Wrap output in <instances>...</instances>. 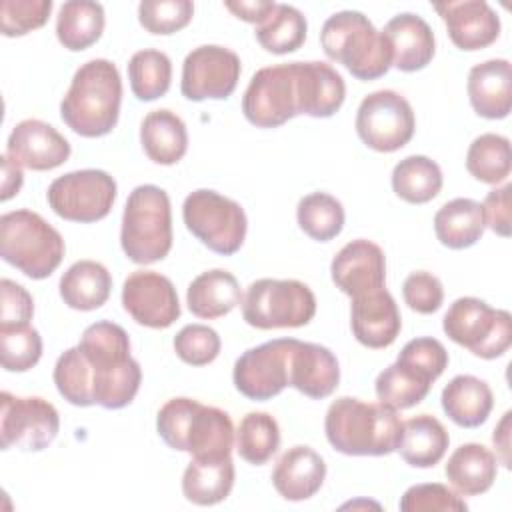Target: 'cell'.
<instances>
[{
  "label": "cell",
  "instance_id": "obj_12",
  "mask_svg": "<svg viewBox=\"0 0 512 512\" xmlns=\"http://www.w3.org/2000/svg\"><path fill=\"white\" fill-rule=\"evenodd\" d=\"M242 112L258 128H276L298 116L296 64L260 68L244 92Z\"/></svg>",
  "mask_w": 512,
  "mask_h": 512
},
{
  "label": "cell",
  "instance_id": "obj_18",
  "mask_svg": "<svg viewBox=\"0 0 512 512\" xmlns=\"http://www.w3.org/2000/svg\"><path fill=\"white\" fill-rule=\"evenodd\" d=\"M332 282L350 298L386 286V256L384 250L358 238L340 248L330 264Z\"/></svg>",
  "mask_w": 512,
  "mask_h": 512
},
{
  "label": "cell",
  "instance_id": "obj_26",
  "mask_svg": "<svg viewBox=\"0 0 512 512\" xmlns=\"http://www.w3.org/2000/svg\"><path fill=\"white\" fill-rule=\"evenodd\" d=\"M442 410L462 428H478L484 424L494 406L490 386L470 374L454 376L442 390Z\"/></svg>",
  "mask_w": 512,
  "mask_h": 512
},
{
  "label": "cell",
  "instance_id": "obj_32",
  "mask_svg": "<svg viewBox=\"0 0 512 512\" xmlns=\"http://www.w3.org/2000/svg\"><path fill=\"white\" fill-rule=\"evenodd\" d=\"M234 462L230 456L204 460L192 458L182 474V494L198 506H214L230 494L234 486Z\"/></svg>",
  "mask_w": 512,
  "mask_h": 512
},
{
  "label": "cell",
  "instance_id": "obj_39",
  "mask_svg": "<svg viewBox=\"0 0 512 512\" xmlns=\"http://www.w3.org/2000/svg\"><path fill=\"white\" fill-rule=\"evenodd\" d=\"M78 348L86 356L92 368H112L130 360V338L126 330L114 322L100 320L90 324Z\"/></svg>",
  "mask_w": 512,
  "mask_h": 512
},
{
  "label": "cell",
  "instance_id": "obj_25",
  "mask_svg": "<svg viewBox=\"0 0 512 512\" xmlns=\"http://www.w3.org/2000/svg\"><path fill=\"white\" fill-rule=\"evenodd\" d=\"M324 478L326 464L322 456L302 444L288 448L272 470V484L276 492L290 502L312 498L322 488Z\"/></svg>",
  "mask_w": 512,
  "mask_h": 512
},
{
  "label": "cell",
  "instance_id": "obj_17",
  "mask_svg": "<svg viewBox=\"0 0 512 512\" xmlns=\"http://www.w3.org/2000/svg\"><path fill=\"white\" fill-rule=\"evenodd\" d=\"M6 154L28 170L44 172L62 166L70 158V144L54 126L28 118L12 128Z\"/></svg>",
  "mask_w": 512,
  "mask_h": 512
},
{
  "label": "cell",
  "instance_id": "obj_42",
  "mask_svg": "<svg viewBox=\"0 0 512 512\" xmlns=\"http://www.w3.org/2000/svg\"><path fill=\"white\" fill-rule=\"evenodd\" d=\"M510 140L500 134H480L466 154V170L484 184L504 182L510 174Z\"/></svg>",
  "mask_w": 512,
  "mask_h": 512
},
{
  "label": "cell",
  "instance_id": "obj_16",
  "mask_svg": "<svg viewBox=\"0 0 512 512\" xmlns=\"http://www.w3.org/2000/svg\"><path fill=\"white\" fill-rule=\"evenodd\" d=\"M122 306L134 322L148 328H168L180 318L172 280L154 270H136L124 280Z\"/></svg>",
  "mask_w": 512,
  "mask_h": 512
},
{
  "label": "cell",
  "instance_id": "obj_51",
  "mask_svg": "<svg viewBox=\"0 0 512 512\" xmlns=\"http://www.w3.org/2000/svg\"><path fill=\"white\" fill-rule=\"evenodd\" d=\"M402 296L410 310L418 314H432L444 302V288L442 282L424 270L408 274L402 284Z\"/></svg>",
  "mask_w": 512,
  "mask_h": 512
},
{
  "label": "cell",
  "instance_id": "obj_19",
  "mask_svg": "<svg viewBox=\"0 0 512 512\" xmlns=\"http://www.w3.org/2000/svg\"><path fill=\"white\" fill-rule=\"evenodd\" d=\"M350 326L354 338L366 348H388L398 338L402 318L386 286L352 298Z\"/></svg>",
  "mask_w": 512,
  "mask_h": 512
},
{
  "label": "cell",
  "instance_id": "obj_9",
  "mask_svg": "<svg viewBox=\"0 0 512 512\" xmlns=\"http://www.w3.org/2000/svg\"><path fill=\"white\" fill-rule=\"evenodd\" d=\"M186 228L212 252L230 256L240 250L246 238L248 220L244 208L214 190H194L182 204Z\"/></svg>",
  "mask_w": 512,
  "mask_h": 512
},
{
  "label": "cell",
  "instance_id": "obj_22",
  "mask_svg": "<svg viewBox=\"0 0 512 512\" xmlns=\"http://www.w3.org/2000/svg\"><path fill=\"white\" fill-rule=\"evenodd\" d=\"M298 88V114L330 118L346 98L342 76L326 62H294Z\"/></svg>",
  "mask_w": 512,
  "mask_h": 512
},
{
  "label": "cell",
  "instance_id": "obj_11",
  "mask_svg": "<svg viewBox=\"0 0 512 512\" xmlns=\"http://www.w3.org/2000/svg\"><path fill=\"white\" fill-rule=\"evenodd\" d=\"M416 130L410 102L394 90H376L358 106L356 132L360 140L376 152H396L404 148Z\"/></svg>",
  "mask_w": 512,
  "mask_h": 512
},
{
  "label": "cell",
  "instance_id": "obj_52",
  "mask_svg": "<svg viewBox=\"0 0 512 512\" xmlns=\"http://www.w3.org/2000/svg\"><path fill=\"white\" fill-rule=\"evenodd\" d=\"M0 328L28 326L34 316V300L28 290L8 278L0 282Z\"/></svg>",
  "mask_w": 512,
  "mask_h": 512
},
{
  "label": "cell",
  "instance_id": "obj_28",
  "mask_svg": "<svg viewBox=\"0 0 512 512\" xmlns=\"http://www.w3.org/2000/svg\"><path fill=\"white\" fill-rule=\"evenodd\" d=\"M140 142L152 162L162 166L176 164L188 150L186 124L172 110H152L140 124Z\"/></svg>",
  "mask_w": 512,
  "mask_h": 512
},
{
  "label": "cell",
  "instance_id": "obj_53",
  "mask_svg": "<svg viewBox=\"0 0 512 512\" xmlns=\"http://www.w3.org/2000/svg\"><path fill=\"white\" fill-rule=\"evenodd\" d=\"M510 192L512 186L504 184L502 188L490 190L482 202L486 226L502 238L510 236Z\"/></svg>",
  "mask_w": 512,
  "mask_h": 512
},
{
  "label": "cell",
  "instance_id": "obj_44",
  "mask_svg": "<svg viewBox=\"0 0 512 512\" xmlns=\"http://www.w3.org/2000/svg\"><path fill=\"white\" fill-rule=\"evenodd\" d=\"M54 384L64 400L74 406H92V366L78 346L62 352L54 366Z\"/></svg>",
  "mask_w": 512,
  "mask_h": 512
},
{
  "label": "cell",
  "instance_id": "obj_34",
  "mask_svg": "<svg viewBox=\"0 0 512 512\" xmlns=\"http://www.w3.org/2000/svg\"><path fill=\"white\" fill-rule=\"evenodd\" d=\"M104 24L106 18L102 4L90 0H70L58 10L56 36L64 48L80 52L102 36Z\"/></svg>",
  "mask_w": 512,
  "mask_h": 512
},
{
  "label": "cell",
  "instance_id": "obj_36",
  "mask_svg": "<svg viewBox=\"0 0 512 512\" xmlns=\"http://www.w3.org/2000/svg\"><path fill=\"white\" fill-rule=\"evenodd\" d=\"M392 190L408 204H426L442 190V170L428 156H406L392 170Z\"/></svg>",
  "mask_w": 512,
  "mask_h": 512
},
{
  "label": "cell",
  "instance_id": "obj_5",
  "mask_svg": "<svg viewBox=\"0 0 512 512\" xmlns=\"http://www.w3.org/2000/svg\"><path fill=\"white\" fill-rule=\"evenodd\" d=\"M120 244L136 264H152L172 248V208L166 190L154 184L136 186L124 206Z\"/></svg>",
  "mask_w": 512,
  "mask_h": 512
},
{
  "label": "cell",
  "instance_id": "obj_35",
  "mask_svg": "<svg viewBox=\"0 0 512 512\" xmlns=\"http://www.w3.org/2000/svg\"><path fill=\"white\" fill-rule=\"evenodd\" d=\"M432 382L434 380L430 376L396 358L394 364L378 374L374 388L382 404L394 410H406L420 404L428 396Z\"/></svg>",
  "mask_w": 512,
  "mask_h": 512
},
{
  "label": "cell",
  "instance_id": "obj_30",
  "mask_svg": "<svg viewBox=\"0 0 512 512\" xmlns=\"http://www.w3.org/2000/svg\"><path fill=\"white\" fill-rule=\"evenodd\" d=\"M448 444L450 436L444 424L430 414H418L402 424L398 452L414 468H432L444 458Z\"/></svg>",
  "mask_w": 512,
  "mask_h": 512
},
{
  "label": "cell",
  "instance_id": "obj_47",
  "mask_svg": "<svg viewBox=\"0 0 512 512\" xmlns=\"http://www.w3.org/2000/svg\"><path fill=\"white\" fill-rule=\"evenodd\" d=\"M52 0H2L0 2V28L8 38L24 36L48 22Z\"/></svg>",
  "mask_w": 512,
  "mask_h": 512
},
{
  "label": "cell",
  "instance_id": "obj_14",
  "mask_svg": "<svg viewBox=\"0 0 512 512\" xmlns=\"http://www.w3.org/2000/svg\"><path fill=\"white\" fill-rule=\"evenodd\" d=\"M240 58L230 48L204 44L188 52L182 64L180 90L192 102L224 100L240 80Z\"/></svg>",
  "mask_w": 512,
  "mask_h": 512
},
{
  "label": "cell",
  "instance_id": "obj_55",
  "mask_svg": "<svg viewBox=\"0 0 512 512\" xmlns=\"http://www.w3.org/2000/svg\"><path fill=\"white\" fill-rule=\"evenodd\" d=\"M24 174L20 164H16L8 154L2 156V202L10 200L14 194H18L20 186H22Z\"/></svg>",
  "mask_w": 512,
  "mask_h": 512
},
{
  "label": "cell",
  "instance_id": "obj_31",
  "mask_svg": "<svg viewBox=\"0 0 512 512\" xmlns=\"http://www.w3.org/2000/svg\"><path fill=\"white\" fill-rule=\"evenodd\" d=\"M112 290V276L96 260L74 262L60 278V298L72 310L90 312L106 304Z\"/></svg>",
  "mask_w": 512,
  "mask_h": 512
},
{
  "label": "cell",
  "instance_id": "obj_3",
  "mask_svg": "<svg viewBox=\"0 0 512 512\" xmlns=\"http://www.w3.org/2000/svg\"><path fill=\"white\" fill-rule=\"evenodd\" d=\"M156 430L170 448L204 460L230 456L236 440L228 412L184 396L158 410Z\"/></svg>",
  "mask_w": 512,
  "mask_h": 512
},
{
  "label": "cell",
  "instance_id": "obj_33",
  "mask_svg": "<svg viewBox=\"0 0 512 512\" xmlns=\"http://www.w3.org/2000/svg\"><path fill=\"white\" fill-rule=\"evenodd\" d=\"M486 222L482 204L472 198H454L434 214V232L442 246L464 250L484 234Z\"/></svg>",
  "mask_w": 512,
  "mask_h": 512
},
{
  "label": "cell",
  "instance_id": "obj_8",
  "mask_svg": "<svg viewBox=\"0 0 512 512\" xmlns=\"http://www.w3.org/2000/svg\"><path fill=\"white\" fill-rule=\"evenodd\" d=\"M442 328L452 342L484 360L500 358L512 344V316L474 296L454 300L444 314Z\"/></svg>",
  "mask_w": 512,
  "mask_h": 512
},
{
  "label": "cell",
  "instance_id": "obj_15",
  "mask_svg": "<svg viewBox=\"0 0 512 512\" xmlns=\"http://www.w3.org/2000/svg\"><path fill=\"white\" fill-rule=\"evenodd\" d=\"M292 342L294 338H276L246 350L234 364L236 390L250 400H270L290 386Z\"/></svg>",
  "mask_w": 512,
  "mask_h": 512
},
{
  "label": "cell",
  "instance_id": "obj_38",
  "mask_svg": "<svg viewBox=\"0 0 512 512\" xmlns=\"http://www.w3.org/2000/svg\"><path fill=\"white\" fill-rule=\"evenodd\" d=\"M306 18L290 4H276L272 14L256 26L258 44L272 54L296 52L306 40Z\"/></svg>",
  "mask_w": 512,
  "mask_h": 512
},
{
  "label": "cell",
  "instance_id": "obj_13",
  "mask_svg": "<svg viewBox=\"0 0 512 512\" xmlns=\"http://www.w3.org/2000/svg\"><path fill=\"white\" fill-rule=\"evenodd\" d=\"M0 444L2 450L20 448L26 452L44 450L60 430V416L54 404L40 396L0 394Z\"/></svg>",
  "mask_w": 512,
  "mask_h": 512
},
{
  "label": "cell",
  "instance_id": "obj_23",
  "mask_svg": "<svg viewBox=\"0 0 512 512\" xmlns=\"http://www.w3.org/2000/svg\"><path fill=\"white\" fill-rule=\"evenodd\" d=\"M382 34L386 36L392 50V66L402 72L422 70L434 58V32L418 14H396L386 22Z\"/></svg>",
  "mask_w": 512,
  "mask_h": 512
},
{
  "label": "cell",
  "instance_id": "obj_49",
  "mask_svg": "<svg viewBox=\"0 0 512 512\" xmlns=\"http://www.w3.org/2000/svg\"><path fill=\"white\" fill-rule=\"evenodd\" d=\"M402 512H466L468 504L444 484L428 482L410 486L400 498Z\"/></svg>",
  "mask_w": 512,
  "mask_h": 512
},
{
  "label": "cell",
  "instance_id": "obj_20",
  "mask_svg": "<svg viewBox=\"0 0 512 512\" xmlns=\"http://www.w3.org/2000/svg\"><path fill=\"white\" fill-rule=\"evenodd\" d=\"M434 10L444 20L450 40L460 50H482L500 36V18L484 0L436 2Z\"/></svg>",
  "mask_w": 512,
  "mask_h": 512
},
{
  "label": "cell",
  "instance_id": "obj_1",
  "mask_svg": "<svg viewBox=\"0 0 512 512\" xmlns=\"http://www.w3.org/2000/svg\"><path fill=\"white\" fill-rule=\"evenodd\" d=\"M402 424L398 410L382 402L342 396L328 406L324 432L330 446L346 456H386L398 450Z\"/></svg>",
  "mask_w": 512,
  "mask_h": 512
},
{
  "label": "cell",
  "instance_id": "obj_48",
  "mask_svg": "<svg viewBox=\"0 0 512 512\" xmlns=\"http://www.w3.org/2000/svg\"><path fill=\"white\" fill-rule=\"evenodd\" d=\"M220 336L214 328L204 324H186L174 336L176 356L190 366H206L220 354Z\"/></svg>",
  "mask_w": 512,
  "mask_h": 512
},
{
  "label": "cell",
  "instance_id": "obj_7",
  "mask_svg": "<svg viewBox=\"0 0 512 512\" xmlns=\"http://www.w3.org/2000/svg\"><path fill=\"white\" fill-rule=\"evenodd\" d=\"M316 314V296L300 280L260 278L242 300V318L258 330L300 328Z\"/></svg>",
  "mask_w": 512,
  "mask_h": 512
},
{
  "label": "cell",
  "instance_id": "obj_40",
  "mask_svg": "<svg viewBox=\"0 0 512 512\" xmlns=\"http://www.w3.org/2000/svg\"><path fill=\"white\" fill-rule=\"evenodd\" d=\"M236 452L254 466L266 464L280 446V428L268 412H248L236 430Z\"/></svg>",
  "mask_w": 512,
  "mask_h": 512
},
{
  "label": "cell",
  "instance_id": "obj_10",
  "mask_svg": "<svg viewBox=\"0 0 512 512\" xmlns=\"http://www.w3.org/2000/svg\"><path fill=\"white\" fill-rule=\"evenodd\" d=\"M52 212L70 222H98L106 218L116 200V180L96 168L58 176L46 192Z\"/></svg>",
  "mask_w": 512,
  "mask_h": 512
},
{
  "label": "cell",
  "instance_id": "obj_4",
  "mask_svg": "<svg viewBox=\"0 0 512 512\" xmlns=\"http://www.w3.org/2000/svg\"><path fill=\"white\" fill-rule=\"evenodd\" d=\"M324 54L358 80H376L392 66V50L382 32L356 10L332 14L320 32Z\"/></svg>",
  "mask_w": 512,
  "mask_h": 512
},
{
  "label": "cell",
  "instance_id": "obj_45",
  "mask_svg": "<svg viewBox=\"0 0 512 512\" xmlns=\"http://www.w3.org/2000/svg\"><path fill=\"white\" fill-rule=\"evenodd\" d=\"M2 368L8 372H26L34 368L42 356V338L36 328H0Z\"/></svg>",
  "mask_w": 512,
  "mask_h": 512
},
{
  "label": "cell",
  "instance_id": "obj_27",
  "mask_svg": "<svg viewBox=\"0 0 512 512\" xmlns=\"http://www.w3.org/2000/svg\"><path fill=\"white\" fill-rule=\"evenodd\" d=\"M188 310L198 318H220L242 304L240 284L234 274L214 268L196 276L186 290Z\"/></svg>",
  "mask_w": 512,
  "mask_h": 512
},
{
  "label": "cell",
  "instance_id": "obj_6",
  "mask_svg": "<svg viewBox=\"0 0 512 512\" xmlns=\"http://www.w3.org/2000/svg\"><path fill=\"white\" fill-rule=\"evenodd\" d=\"M64 240L40 214L12 210L0 218V256L32 280L48 278L64 258Z\"/></svg>",
  "mask_w": 512,
  "mask_h": 512
},
{
  "label": "cell",
  "instance_id": "obj_46",
  "mask_svg": "<svg viewBox=\"0 0 512 512\" xmlns=\"http://www.w3.org/2000/svg\"><path fill=\"white\" fill-rule=\"evenodd\" d=\"M194 4L190 0H142L138 22L150 34H174L190 24Z\"/></svg>",
  "mask_w": 512,
  "mask_h": 512
},
{
  "label": "cell",
  "instance_id": "obj_43",
  "mask_svg": "<svg viewBox=\"0 0 512 512\" xmlns=\"http://www.w3.org/2000/svg\"><path fill=\"white\" fill-rule=\"evenodd\" d=\"M298 226L312 240L328 242L344 228V208L340 200L326 192H312L300 198L296 208Z\"/></svg>",
  "mask_w": 512,
  "mask_h": 512
},
{
  "label": "cell",
  "instance_id": "obj_24",
  "mask_svg": "<svg viewBox=\"0 0 512 512\" xmlns=\"http://www.w3.org/2000/svg\"><path fill=\"white\" fill-rule=\"evenodd\" d=\"M468 98L474 112L488 120H502L512 106V66L504 58H494L472 66L468 74Z\"/></svg>",
  "mask_w": 512,
  "mask_h": 512
},
{
  "label": "cell",
  "instance_id": "obj_50",
  "mask_svg": "<svg viewBox=\"0 0 512 512\" xmlns=\"http://www.w3.org/2000/svg\"><path fill=\"white\" fill-rule=\"evenodd\" d=\"M398 360L418 368L420 372L436 380L448 366V352L440 340L422 336L406 342L398 354Z\"/></svg>",
  "mask_w": 512,
  "mask_h": 512
},
{
  "label": "cell",
  "instance_id": "obj_2",
  "mask_svg": "<svg viewBox=\"0 0 512 512\" xmlns=\"http://www.w3.org/2000/svg\"><path fill=\"white\" fill-rule=\"evenodd\" d=\"M120 102L122 80L116 64L94 58L76 70L60 102V116L72 132L84 138H100L118 124Z\"/></svg>",
  "mask_w": 512,
  "mask_h": 512
},
{
  "label": "cell",
  "instance_id": "obj_21",
  "mask_svg": "<svg viewBox=\"0 0 512 512\" xmlns=\"http://www.w3.org/2000/svg\"><path fill=\"white\" fill-rule=\"evenodd\" d=\"M340 382V366L332 350L314 342H292L290 386L308 398H328Z\"/></svg>",
  "mask_w": 512,
  "mask_h": 512
},
{
  "label": "cell",
  "instance_id": "obj_54",
  "mask_svg": "<svg viewBox=\"0 0 512 512\" xmlns=\"http://www.w3.org/2000/svg\"><path fill=\"white\" fill-rule=\"evenodd\" d=\"M224 6L240 20L244 22H250V24H262L270 14L272 10L276 8L274 2H268V0H228L224 2Z\"/></svg>",
  "mask_w": 512,
  "mask_h": 512
},
{
  "label": "cell",
  "instance_id": "obj_29",
  "mask_svg": "<svg viewBox=\"0 0 512 512\" xmlns=\"http://www.w3.org/2000/svg\"><path fill=\"white\" fill-rule=\"evenodd\" d=\"M496 472V456L484 444L476 442L458 446L444 468L448 482L462 496H478L490 490L496 480Z\"/></svg>",
  "mask_w": 512,
  "mask_h": 512
},
{
  "label": "cell",
  "instance_id": "obj_56",
  "mask_svg": "<svg viewBox=\"0 0 512 512\" xmlns=\"http://www.w3.org/2000/svg\"><path fill=\"white\" fill-rule=\"evenodd\" d=\"M510 418H512V412L510 410L504 412L502 420L498 422V426L494 428V434H492V442L498 448L500 460L506 468H510Z\"/></svg>",
  "mask_w": 512,
  "mask_h": 512
},
{
  "label": "cell",
  "instance_id": "obj_37",
  "mask_svg": "<svg viewBox=\"0 0 512 512\" xmlns=\"http://www.w3.org/2000/svg\"><path fill=\"white\" fill-rule=\"evenodd\" d=\"M140 382L142 370L134 358L112 368H92L94 404L106 410L124 408L138 394Z\"/></svg>",
  "mask_w": 512,
  "mask_h": 512
},
{
  "label": "cell",
  "instance_id": "obj_41",
  "mask_svg": "<svg viewBox=\"0 0 512 512\" xmlns=\"http://www.w3.org/2000/svg\"><path fill=\"white\" fill-rule=\"evenodd\" d=\"M128 80L132 94L150 102L164 96L172 80V62L170 58L154 48H144L132 54L128 62Z\"/></svg>",
  "mask_w": 512,
  "mask_h": 512
}]
</instances>
